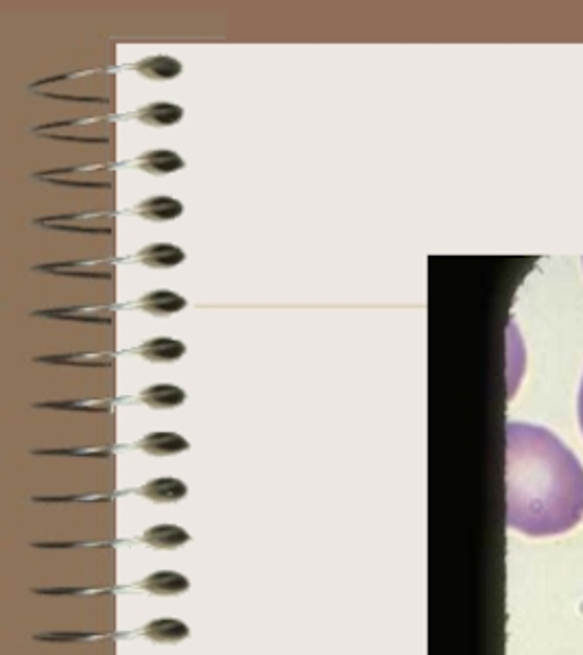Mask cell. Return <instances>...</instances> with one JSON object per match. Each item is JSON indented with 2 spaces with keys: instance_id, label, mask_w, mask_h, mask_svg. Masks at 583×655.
<instances>
[{
  "instance_id": "cell-9",
  "label": "cell",
  "mask_w": 583,
  "mask_h": 655,
  "mask_svg": "<svg viewBox=\"0 0 583 655\" xmlns=\"http://www.w3.org/2000/svg\"><path fill=\"white\" fill-rule=\"evenodd\" d=\"M136 445H138L140 450H145L147 455L153 456L179 455L190 448V444L178 433H148Z\"/></svg>"
},
{
  "instance_id": "cell-12",
  "label": "cell",
  "mask_w": 583,
  "mask_h": 655,
  "mask_svg": "<svg viewBox=\"0 0 583 655\" xmlns=\"http://www.w3.org/2000/svg\"><path fill=\"white\" fill-rule=\"evenodd\" d=\"M37 317H53V319H70V322H81V323H112L114 312L109 308H87V306H77V308H59V311H37L33 312Z\"/></svg>"
},
{
  "instance_id": "cell-17",
  "label": "cell",
  "mask_w": 583,
  "mask_h": 655,
  "mask_svg": "<svg viewBox=\"0 0 583 655\" xmlns=\"http://www.w3.org/2000/svg\"><path fill=\"white\" fill-rule=\"evenodd\" d=\"M579 424H581V433H583V381H581V392H579Z\"/></svg>"
},
{
  "instance_id": "cell-11",
  "label": "cell",
  "mask_w": 583,
  "mask_h": 655,
  "mask_svg": "<svg viewBox=\"0 0 583 655\" xmlns=\"http://www.w3.org/2000/svg\"><path fill=\"white\" fill-rule=\"evenodd\" d=\"M138 306L145 312H148V315L167 317L184 311L186 300L181 295L173 293V291H151V293L140 297Z\"/></svg>"
},
{
  "instance_id": "cell-14",
  "label": "cell",
  "mask_w": 583,
  "mask_h": 655,
  "mask_svg": "<svg viewBox=\"0 0 583 655\" xmlns=\"http://www.w3.org/2000/svg\"><path fill=\"white\" fill-rule=\"evenodd\" d=\"M181 117H184V109L175 103H151L134 114L136 120L151 125V128H170V125L179 123Z\"/></svg>"
},
{
  "instance_id": "cell-3",
  "label": "cell",
  "mask_w": 583,
  "mask_h": 655,
  "mask_svg": "<svg viewBox=\"0 0 583 655\" xmlns=\"http://www.w3.org/2000/svg\"><path fill=\"white\" fill-rule=\"evenodd\" d=\"M189 634V625L178 619H156L140 629V636L156 645H178V642H184Z\"/></svg>"
},
{
  "instance_id": "cell-1",
  "label": "cell",
  "mask_w": 583,
  "mask_h": 655,
  "mask_svg": "<svg viewBox=\"0 0 583 655\" xmlns=\"http://www.w3.org/2000/svg\"><path fill=\"white\" fill-rule=\"evenodd\" d=\"M583 518V467L551 431L507 424V527L559 536Z\"/></svg>"
},
{
  "instance_id": "cell-6",
  "label": "cell",
  "mask_w": 583,
  "mask_h": 655,
  "mask_svg": "<svg viewBox=\"0 0 583 655\" xmlns=\"http://www.w3.org/2000/svg\"><path fill=\"white\" fill-rule=\"evenodd\" d=\"M138 586L148 594H158V597H175V594L189 590L190 581L175 570H158L145 577Z\"/></svg>"
},
{
  "instance_id": "cell-10",
  "label": "cell",
  "mask_w": 583,
  "mask_h": 655,
  "mask_svg": "<svg viewBox=\"0 0 583 655\" xmlns=\"http://www.w3.org/2000/svg\"><path fill=\"white\" fill-rule=\"evenodd\" d=\"M129 68L148 81H169L181 75V64L175 57H167V55H153V57L142 59L138 64H131Z\"/></svg>"
},
{
  "instance_id": "cell-7",
  "label": "cell",
  "mask_w": 583,
  "mask_h": 655,
  "mask_svg": "<svg viewBox=\"0 0 583 655\" xmlns=\"http://www.w3.org/2000/svg\"><path fill=\"white\" fill-rule=\"evenodd\" d=\"M186 254L179 250L178 245H170V243H153L147 245L145 250H140L131 261L145 264V267L151 269H170V267H178V264L184 262Z\"/></svg>"
},
{
  "instance_id": "cell-16",
  "label": "cell",
  "mask_w": 583,
  "mask_h": 655,
  "mask_svg": "<svg viewBox=\"0 0 583 655\" xmlns=\"http://www.w3.org/2000/svg\"><path fill=\"white\" fill-rule=\"evenodd\" d=\"M92 636L87 634H40L37 640L40 642H84L90 640Z\"/></svg>"
},
{
  "instance_id": "cell-4",
  "label": "cell",
  "mask_w": 583,
  "mask_h": 655,
  "mask_svg": "<svg viewBox=\"0 0 583 655\" xmlns=\"http://www.w3.org/2000/svg\"><path fill=\"white\" fill-rule=\"evenodd\" d=\"M136 494L142 498L151 500V503L167 505V503H178L189 494V487L186 483H181L179 478H153V481L145 483V486L136 489Z\"/></svg>"
},
{
  "instance_id": "cell-8",
  "label": "cell",
  "mask_w": 583,
  "mask_h": 655,
  "mask_svg": "<svg viewBox=\"0 0 583 655\" xmlns=\"http://www.w3.org/2000/svg\"><path fill=\"white\" fill-rule=\"evenodd\" d=\"M136 169L145 170L151 175H169L175 170L184 169V159H181L175 151L169 148H151V151L142 153L140 158L134 159Z\"/></svg>"
},
{
  "instance_id": "cell-13",
  "label": "cell",
  "mask_w": 583,
  "mask_h": 655,
  "mask_svg": "<svg viewBox=\"0 0 583 655\" xmlns=\"http://www.w3.org/2000/svg\"><path fill=\"white\" fill-rule=\"evenodd\" d=\"M190 536L184 531V528L178 525H156L151 528H147L145 536H142V542L147 547L158 548V550H175L179 547H184L189 542Z\"/></svg>"
},
{
  "instance_id": "cell-2",
  "label": "cell",
  "mask_w": 583,
  "mask_h": 655,
  "mask_svg": "<svg viewBox=\"0 0 583 655\" xmlns=\"http://www.w3.org/2000/svg\"><path fill=\"white\" fill-rule=\"evenodd\" d=\"M184 212V206H181L179 200L175 197H148V200L136 203L131 208V214L145 219V221L151 223H164V221H175L179 214Z\"/></svg>"
},
{
  "instance_id": "cell-5",
  "label": "cell",
  "mask_w": 583,
  "mask_h": 655,
  "mask_svg": "<svg viewBox=\"0 0 583 655\" xmlns=\"http://www.w3.org/2000/svg\"><path fill=\"white\" fill-rule=\"evenodd\" d=\"M184 352L186 345L170 337L148 339L142 345H138V348H134V354H138L140 359L148 363H175L184 356Z\"/></svg>"
},
{
  "instance_id": "cell-15",
  "label": "cell",
  "mask_w": 583,
  "mask_h": 655,
  "mask_svg": "<svg viewBox=\"0 0 583 655\" xmlns=\"http://www.w3.org/2000/svg\"><path fill=\"white\" fill-rule=\"evenodd\" d=\"M138 400L148 409H175V406L184 404L186 394L175 384H151L138 395Z\"/></svg>"
}]
</instances>
